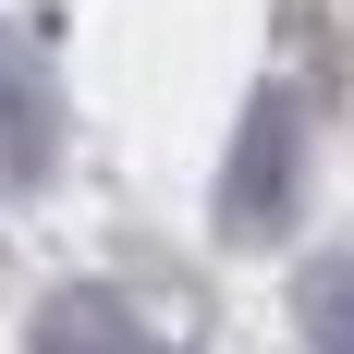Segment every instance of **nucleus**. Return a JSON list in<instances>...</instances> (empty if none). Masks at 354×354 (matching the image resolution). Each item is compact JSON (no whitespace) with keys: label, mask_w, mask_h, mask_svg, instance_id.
Masks as SVG:
<instances>
[{"label":"nucleus","mask_w":354,"mask_h":354,"mask_svg":"<svg viewBox=\"0 0 354 354\" xmlns=\"http://www.w3.org/2000/svg\"><path fill=\"white\" fill-rule=\"evenodd\" d=\"M293 330L318 354H354V257H318V269L293 281Z\"/></svg>","instance_id":"obj_4"},{"label":"nucleus","mask_w":354,"mask_h":354,"mask_svg":"<svg viewBox=\"0 0 354 354\" xmlns=\"http://www.w3.org/2000/svg\"><path fill=\"white\" fill-rule=\"evenodd\" d=\"M25 354H159V342H147V318H135L110 281H73V293H49V306H37Z\"/></svg>","instance_id":"obj_3"},{"label":"nucleus","mask_w":354,"mask_h":354,"mask_svg":"<svg viewBox=\"0 0 354 354\" xmlns=\"http://www.w3.org/2000/svg\"><path fill=\"white\" fill-rule=\"evenodd\" d=\"M293 183H306V110H293V86H257L245 135H232V171H220V220L232 232H281Z\"/></svg>","instance_id":"obj_1"},{"label":"nucleus","mask_w":354,"mask_h":354,"mask_svg":"<svg viewBox=\"0 0 354 354\" xmlns=\"http://www.w3.org/2000/svg\"><path fill=\"white\" fill-rule=\"evenodd\" d=\"M49 147H62V98H49V49L0 25V171H12V183H37V171H49Z\"/></svg>","instance_id":"obj_2"}]
</instances>
